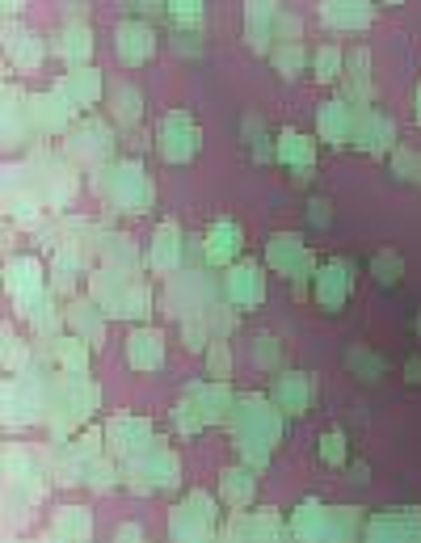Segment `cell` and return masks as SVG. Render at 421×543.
<instances>
[{
  "instance_id": "1",
  "label": "cell",
  "mask_w": 421,
  "mask_h": 543,
  "mask_svg": "<svg viewBox=\"0 0 421 543\" xmlns=\"http://www.w3.org/2000/svg\"><path fill=\"white\" fill-rule=\"evenodd\" d=\"M89 186L114 211H131V215L152 211V181H148V173H144L139 160H127V156L123 160H106V165L89 169Z\"/></svg>"
},
{
  "instance_id": "2",
  "label": "cell",
  "mask_w": 421,
  "mask_h": 543,
  "mask_svg": "<svg viewBox=\"0 0 421 543\" xmlns=\"http://www.w3.org/2000/svg\"><path fill=\"white\" fill-rule=\"evenodd\" d=\"M219 299H224V291H219V278L211 270H177L165 278V312H173L177 320L198 316Z\"/></svg>"
},
{
  "instance_id": "3",
  "label": "cell",
  "mask_w": 421,
  "mask_h": 543,
  "mask_svg": "<svg viewBox=\"0 0 421 543\" xmlns=\"http://www.w3.org/2000/svg\"><path fill=\"white\" fill-rule=\"evenodd\" d=\"M64 156L85 173L106 165V160H114V131L102 118H76V127L64 135Z\"/></svg>"
},
{
  "instance_id": "4",
  "label": "cell",
  "mask_w": 421,
  "mask_h": 543,
  "mask_svg": "<svg viewBox=\"0 0 421 543\" xmlns=\"http://www.w3.org/2000/svg\"><path fill=\"white\" fill-rule=\"evenodd\" d=\"M198 148H203V131H198L194 114L169 110L165 118H160V127H156V152L165 156L169 165H186V160L198 156Z\"/></svg>"
},
{
  "instance_id": "5",
  "label": "cell",
  "mask_w": 421,
  "mask_h": 543,
  "mask_svg": "<svg viewBox=\"0 0 421 543\" xmlns=\"http://www.w3.org/2000/svg\"><path fill=\"white\" fill-rule=\"evenodd\" d=\"M26 114H30L38 139H51V135H68V131L76 127V114H80V110L68 102L64 93L47 89V93H30Z\"/></svg>"
},
{
  "instance_id": "6",
  "label": "cell",
  "mask_w": 421,
  "mask_h": 543,
  "mask_svg": "<svg viewBox=\"0 0 421 543\" xmlns=\"http://www.w3.org/2000/svg\"><path fill=\"white\" fill-rule=\"evenodd\" d=\"M144 257H148V270L156 278H169L177 270H186V236H182V228H177L173 219H160Z\"/></svg>"
},
{
  "instance_id": "7",
  "label": "cell",
  "mask_w": 421,
  "mask_h": 543,
  "mask_svg": "<svg viewBox=\"0 0 421 543\" xmlns=\"http://www.w3.org/2000/svg\"><path fill=\"white\" fill-rule=\"evenodd\" d=\"M215 531V501L207 493H190L173 510V543H207Z\"/></svg>"
},
{
  "instance_id": "8",
  "label": "cell",
  "mask_w": 421,
  "mask_h": 543,
  "mask_svg": "<svg viewBox=\"0 0 421 543\" xmlns=\"http://www.w3.org/2000/svg\"><path fill=\"white\" fill-rule=\"evenodd\" d=\"M219 291H224V299L232 308H253L266 299V274H262V261H236V266H228V274L219 278Z\"/></svg>"
},
{
  "instance_id": "9",
  "label": "cell",
  "mask_w": 421,
  "mask_h": 543,
  "mask_svg": "<svg viewBox=\"0 0 421 543\" xmlns=\"http://www.w3.org/2000/svg\"><path fill=\"white\" fill-rule=\"evenodd\" d=\"M51 55L68 68H89L93 64V26L85 22V17L59 22V30L51 34Z\"/></svg>"
},
{
  "instance_id": "10",
  "label": "cell",
  "mask_w": 421,
  "mask_h": 543,
  "mask_svg": "<svg viewBox=\"0 0 421 543\" xmlns=\"http://www.w3.org/2000/svg\"><path fill=\"white\" fill-rule=\"evenodd\" d=\"M156 30L148 26V17H127V22L114 26V55L123 59L127 68H144L156 55Z\"/></svg>"
},
{
  "instance_id": "11",
  "label": "cell",
  "mask_w": 421,
  "mask_h": 543,
  "mask_svg": "<svg viewBox=\"0 0 421 543\" xmlns=\"http://www.w3.org/2000/svg\"><path fill=\"white\" fill-rule=\"evenodd\" d=\"M5 291L13 304H30V299H38L47 291V270H43V261H38L34 253H22V257H9V266H5ZM17 308V312H22Z\"/></svg>"
},
{
  "instance_id": "12",
  "label": "cell",
  "mask_w": 421,
  "mask_h": 543,
  "mask_svg": "<svg viewBox=\"0 0 421 543\" xmlns=\"http://www.w3.org/2000/svg\"><path fill=\"white\" fill-rule=\"evenodd\" d=\"M51 55V43L38 30L30 26H5V59L13 72H38L43 68V59Z\"/></svg>"
},
{
  "instance_id": "13",
  "label": "cell",
  "mask_w": 421,
  "mask_h": 543,
  "mask_svg": "<svg viewBox=\"0 0 421 543\" xmlns=\"http://www.w3.org/2000/svg\"><path fill=\"white\" fill-rule=\"evenodd\" d=\"M64 320H68V329L80 337V341H89L93 350H102L106 346V333H110V316L93 304L89 295H72L64 299Z\"/></svg>"
},
{
  "instance_id": "14",
  "label": "cell",
  "mask_w": 421,
  "mask_h": 543,
  "mask_svg": "<svg viewBox=\"0 0 421 543\" xmlns=\"http://www.w3.org/2000/svg\"><path fill=\"white\" fill-rule=\"evenodd\" d=\"M152 426L144 417H114L110 426H106V455H114L118 464L123 459H135L139 451H148L152 447Z\"/></svg>"
},
{
  "instance_id": "15",
  "label": "cell",
  "mask_w": 421,
  "mask_h": 543,
  "mask_svg": "<svg viewBox=\"0 0 421 543\" xmlns=\"http://www.w3.org/2000/svg\"><path fill=\"white\" fill-rule=\"evenodd\" d=\"M283 13V0H245V47L253 55L274 51V22Z\"/></svg>"
},
{
  "instance_id": "16",
  "label": "cell",
  "mask_w": 421,
  "mask_h": 543,
  "mask_svg": "<svg viewBox=\"0 0 421 543\" xmlns=\"http://www.w3.org/2000/svg\"><path fill=\"white\" fill-rule=\"evenodd\" d=\"M51 89L64 93L76 110H89V106H102L106 102V80H102V72H97L93 64L89 68H68Z\"/></svg>"
},
{
  "instance_id": "17",
  "label": "cell",
  "mask_w": 421,
  "mask_h": 543,
  "mask_svg": "<svg viewBox=\"0 0 421 543\" xmlns=\"http://www.w3.org/2000/svg\"><path fill=\"white\" fill-rule=\"evenodd\" d=\"M245 249V232H240L236 219H215V224L203 232V253L211 270H228L232 261Z\"/></svg>"
},
{
  "instance_id": "18",
  "label": "cell",
  "mask_w": 421,
  "mask_h": 543,
  "mask_svg": "<svg viewBox=\"0 0 421 543\" xmlns=\"http://www.w3.org/2000/svg\"><path fill=\"white\" fill-rule=\"evenodd\" d=\"M127 367L148 375L165 367V333L152 329V325H135L127 333Z\"/></svg>"
},
{
  "instance_id": "19",
  "label": "cell",
  "mask_w": 421,
  "mask_h": 543,
  "mask_svg": "<svg viewBox=\"0 0 421 543\" xmlns=\"http://www.w3.org/2000/svg\"><path fill=\"white\" fill-rule=\"evenodd\" d=\"M320 22L329 30L358 34L375 22V5L371 0H320Z\"/></svg>"
},
{
  "instance_id": "20",
  "label": "cell",
  "mask_w": 421,
  "mask_h": 543,
  "mask_svg": "<svg viewBox=\"0 0 421 543\" xmlns=\"http://www.w3.org/2000/svg\"><path fill=\"white\" fill-rule=\"evenodd\" d=\"M278 165H287L295 181H308L312 177V165H316V144L304 135V131H295L287 127L283 135H278Z\"/></svg>"
},
{
  "instance_id": "21",
  "label": "cell",
  "mask_w": 421,
  "mask_h": 543,
  "mask_svg": "<svg viewBox=\"0 0 421 543\" xmlns=\"http://www.w3.org/2000/svg\"><path fill=\"white\" fill-rule=\"evenodd\" d=\"M106 106H110V118L123 131H135L144 123V93H139L131 80H110L106 85Z\"/></svg>"
},
{
  "instance_id": "22",
  "label": "cell",
  "mask_w": 421,
  "mask_h": 543,
  "mask_svg": "<svg viewBox=\"0 0 421 543\" xmlns=\"http://www.w3.org/2000/svg\"><path fill=\"white\" fill-rule=\"evenodd\" d=\"M392 139H396V127H392L375 106L354 110V144H358V148H367V152L379 156V152L392 148Z\"/></svg>"
},
{
  "instance_id": "23",
  "label": "cell",
  "mask_w": 421,
  "mask_h": 543,
  "mask_svg": "<svg viewBox=\"0 0 421 543\" xmlns=\"http://www.w3.org/2000/svg\"><path fill=\"white\" fill-rule=\"evenodd\" d=\"M316 131H320V139H329V144H346V139H354V106L346 102V97L325 102L316 110Z\"/></svg>"
},
{
  "instance_id": "24",
  "label": "cell",
  "mask_w": 421,
  "mask_h": 543,
  "mask_svg": "<svg viewBox=\"0 0 421 543\" xmlns=\"http://www.w3.org/2000/svg\"><path fill=\"white\" fill-rule=\"evenodd\" d=\"M304 261H308V249H304V240H299L295 232L270 236V245H266V266H270V270L295 278V270L304 266Z\"/></svg>"
},
{
  "instance_id": "25",
  "label": "cell",
  "mask_w": 421,
  "mask_h": 543,
  "mask_svg": "<svg viewBox=\"0 0 421 543\" xmlns=\"http://www.w3.org/2000/svg\"><path fill=\"white\" fill-rule=\"evenodd\" d=\"M270 400L283 413H295V417H304L308 413V400H312V384H308V375H295V371H283L274 379V392Z\"/></svg>"
},
{
  "instance_id": "26",
  "label": "cell",
  "mask_w": 421,
  "mask_h": 543,
  "mask_svg": "<svg viewBox=\"0 0 421 543\" xmlns=\"http://www.w3.org/2000/svg\"><path fill=\"white\" fill-rule=\"evenodd\" d=\"M152 308H156V291H152V283H144V278H135V283H127L123 299H118V312H114V320H131V325H148V320H152Z\"/></svg>"
},
{
  "instance_id": "27",
  "label": "cell",
  "mask_w": 421,
  "mask_h": 543,
  "mask_svg": "<svg viewBox=\"0 0 421 543\" xmlns=\"http://www.w3.org/2000/svg\"><path fill=\"white\" fill-rule=\"evenodd\" d=\"M346 291H350V266H346V261H329V266L316 270V299H320V304H325L329 312L342 308Z\"/></svg>"
},
{
  "instance_id": "28",
  "label": "cell",
  "mask_w": 421,
  "mask_h": 543,
  "mask_svg": "<svg viewBox=\"0 0 421 543\" xmlns=\"http://www.w3.org/2000/svg\"><path fill=\"white\" fill-rule=\"evenodd\" d=\"M257 493V480L249 468H224L219 472V501H224L228 510H245Z\"/></svg>"
},
{
  "instance_id": "29",
  "label": "cell",
  "mask_w": 421,
  "mask_h": 543,
  "mask_svg": "<svg viewBox=\"0 0 421 543\" xmlns=\"http://www.w3.org/2000/svg\"><path fill=\"white\" fill-rule=\"evenodd\" d=\"M51 531L64 535V539H72V543H89V535H93V514L80 510V506H59V510L51 514Z\"/></svg>"
},
{
  "instance_id": "30",
  "label": "cell",
  "mask_w": 421,
  "mask_h": 543,
  "mask_svg": "<svg viewBox=\"0 0 421 543\" xmlns=\"http://www.w3.org/2000/svg\"><path fill=\"white\" fill-rule=\"evenodd\" d=\"M312 76L320 80V85H333V80L346 76V47L337 43H325L312 51Z\"/></svg>"
},
{
  "instance_id": "31",
  "label": "cell",
  "mask_w": 421,
  "mask_h": 543,
  "mask_svg": "<svg viewBox=\"0 0 421 543\" xmlns=\"http://www.w3.org/2000/svg\"><path fill=\"white\" fill-rule=\"evenodd\" d=\"M85 485H89L93 493H114L118 485H123V464H118L114 455L93 459V464L85 468Z\"/></svg>"
},
{
  "instance_id": "32",
  "label": "cell",
  "mask_w": 421,
  "mask_h": 543,
  "mask_svg": "<svg viewBox=\"0 0 421 543\" xmlns=\"http://www.w3.org/2000/svg\"><path fill=\"white\" fill-rule=\"evenodd\" d=\"M308 47L304 43H274V51H270V64H274V72L283 76V80H295L299 72L308 68Z\"/></svg>"
},
{
  "instance_id": "33",
  "label": "cell",
  "mask_w": 421,
  "mask_h": 543,
  "mask_svg": "<svg viewBox=\"0 0 421 543\" xmlns=\"http://www.w3.org/2000/svg\"><path fill=\"white\" fill-rule=\"evenodd\" d=\"M203 320H207V329H211L215 341H228L236 333V325H240V308H232L228 299H219V304L203 308Z\"/></svg>"
},
{
  "instance_id": "34",
  "label": "cell",
  "mask_w": 421,
  "mask_h": 543,
  "mask_svg": "<svg viewBox=\"0 0 421 543\" xmlns=\"http://www.w3.org/2000/svg\"><path fill=\"white\" fill-rule=\"evenodd\" d=\"M169 22L182 30H198L207 26V0H169Z\"/></svg>"
},
{
  "instance_id": "35",
  "label": "cell",
  "mask_w": 421,
  "mask_h": 543,
  "mask_svg": "<svg viewBox=\"0 0 421 543\" xmlns=\"http://www.w3.org/2000/svg\"><path fill=\"white\" fill-rule=\"evenodd\" d=\"M173 421H177V430H182V434H198V430L211 426V421H207V409L198 405L190 392H182V400L173 405Z\"/></svg>"
},
{
  "instance_id": "36",
  "label": "cell",
  "mask_w": 421,
  "mask_h": 543,
  "mask_svg": "<svg viewBox=\"0 0 421 543\" xmlns=\"http://www.w3.org/2000/svg\"><path fill=\"white\" fill-rule=\"evenodd\" d=\"M203 375L207 379H219V384H228L232 379V346L228 341H211L207 354H203Z\"/></svg>"
},
{
  "instance_id": "37",
  "label": "cell",
  "mask_w": 421,
  "mask_h": 543,
  "mask_svg": "<svg viewBox=\"0 0 421 543\" xmlns=\"http://www.w3.org/2000/svg\"><path fill=\"white\" fill-rule=\"evenodd\" d=\"M182 325V346L190 350V354H207V346H211V329H207V320H203V312L198 316H186V320H177Z\"/></svg>"
},
{
  "instance_id": "38",
  "label": "cell",
  "mask_w": 421,
  "mask_h": 543,
  "mask_svg": "<svg viewBox=\"0 0 421 543\" xmlns=\"http://www.w3.org/2000/svg\"><path fill=\"white\" fill-rule=\"evenodd\" d=\"M249 354H253V362H257L262 371H278V362H283L278 337H270V333H257V337L249 341Z\"/></svg>"
},
{
  "instance_id": "39",
  "label": "cell",
  "mask_w": 421,
  "mask_h": 543,
  "mask_svg": "<svg viewBox=\"0 0 421 543\" xmlns=\"http://www.w3.org/2000/svg\"><path fill=\"white\" fill-rule=\"evenodd\" d=\"M371 274H375L379 287H396L400 274H405V261H400L396 253H379V257L371 261Z\"/></svg>"
},
{
  "instance_id": "40",
  "label": "cell",
  "mask_w": 421,
  "mask_h": 543,
  "mask_svg": "<svg viewBox=\"0 0 421 543\" xmlns=\"http://www.w3.org/2000/svg\"><path fill=\"white\" fill-rule=\"evenodd\" d=\"M169 47H173L177 55H182V59H198V55H203V34H198V30H182V26H173V30H169Z\"/></svg>"
},
{
  "instance_id": "41",
  "label": "cell",
  "mask_w": 421,
  "mask_h": 543,
  "mask_svg": "<svg viewBox=\"0 0 421 543\" xmlns=\"http://www.w3.org/2000/svg\"><path fill=\"white\" fill-rule=\"evenodd\" d=\"M274 43H304V17L283 9L274 22Z\"/></svg>"
},
{
  "instance_id": "42",
  "label": "cell",
  "mask_w": 421,
  "mask_h": 543,
  "mask_svg": "<svg viewBox=\"0 0 421 543\" xmlns=\"http://www.w3.org/2000/svg\"><path fill=\"white\" fill-rule=\"evenodd\" d=\"M320 459H325V464H342V459H346V438H342V430L320 434Z\"/></svg>"
},
{
  "instance_id": "43",
  "label": "cell",
  "mask_w": 421,
  "mask_h": 543,
  "mask_svg": "<svg viewBox=\"0 0 421 543\" xmlns=\"http://www.w3.org/2000/svg\"><path fill=\"white\" fill-rule=\"evenodd\" d=\"M240 135H245V144H249V148H253V144H262V139H266V123H262L257 114H245V118H240Z\"/></svg>"
},
{
  "instance_id": "44",
  "label": "cell",
  "mask_w": 421,
  "mask_h": 543,
  "mask_svg": "<svg viewBox=\"0 0 421 543\" xmlns=\"http://www.w3.org/2000/svg\"><path fill=\"white\" fill-rule=\"evenodd\" d=\"M346 362H350L354 371H363V367H367V371H375V375L384 371V362H379V358H375L371 350H350V354H346Z\"/></svg>"
},
{
  "instance_id": "45",
  "label": "cell",
  "mask_w": 421,
  "mask_h": 543,
  "mask_svg": "<svg viewBox=\"0 0 421 543\" xmlns=\"http://www.w3.org/2000/svg\"><path fill=\"white\" fill-rule=\"evenodd\" d=\"M308 215H312V224L325 228L329 219H333V203H329V198H312V203H308Z\"/></svg>"
},
{
  "instance_id": "46",
  "label": "cell",
  "mask_w": 421,
  "mask_h": 543,
  "mask_svg": "<svg viewBox=\"0 0 421 543\" xmlns=\"http://www.w3.org/2000/svg\"><path fill=\"white\" fill-rule=\"evenodd\" d=\"M144 17H169V0H135Z\"/></svg>"
},
{
  "instance_id": "47",
  "label": "cell",
  "mask_w": 421,
  "mask_h": 543,
  "mask_svg": "<svg viewBox=\"0 0 421 543\" xmlns=\"http://www.w3.org/2000/svg\"><path fill=\"white\" fill-rule=\"evenodd\" d=\"M144 539V531H139V522H123V527L114 531V543H139Z\"/></svg>"
},
{
  "instance_id": "48",
  "label": "cell",
  "mask_w": 421,
  "mask_h": 543,
  "mask_svg": "<svg viewBox=\"0 0 421 543\" xmlns=\"http://www.w3.org/2000/svg\"><path fill=\"white\" fill-rule=\"evenodd\" d=\"M127 144H131V152H144V148H148V135L135 127V131H131V139H127Z\"/></svg>"
},
{
  "instance_id": "49",
  "label": "cell",
  "mask_w": 421,
  "mask_h": 543,
  "mask_svg": "<svg viewBox=\"0 0 421 543\" xmlns=\"http://www.w3.org/2000/svg\"><path fill=\"white\" fill-rule=\"evenodd\" d=\"M405 379H409V384H421V358H409V367H405Z\"/></svg>"
},
{
  "instance_id": "50",
  "label": "cell",
  "mask_w": 421,
  "mask_h": 543,
  "mask_svg": "<svg viewBox=\"0 0 421 543\" xmlns=\"http://www.w3.org/2000/svg\"><path fill=\"white\" fill-rule=\"evenodd\" d=\"M22 5H26V0H5V13H9V17H13V13H17V9H22Z\"/></svg>"
},
{
  "instance_id": "51",
  "label": "cell",
  "mask_w": 421,
  "mask_h": 543,
  "mask_svg": "<svg viewBox=\"0 0 421 543\" xmlns=\"http://www.w3.org/2000/svg\"><path fill=\"white\" fill-rule=\"evenodd\" d=\"M38 543H72V539H64V535H47V539H38Z\"/></svg>"
},
{
  "instance_id": "52",
  "label": "cell",
  "mask_w": 421,
  "mask_h": 543,
  "mask_svg": "<svg viewBox=\"0 0 421 543\" xmlns=\"http://www.w3.org/2000/svg\"><path fill=\"white\" fill-rule=\"evenodd\" d=\"M417 123H421V85H417Z\"/></svg>"
},
{
  "instance_id": "53",
  "label": "cell",
  "mask_w": 421,
  "mask_h": 543,
  "mask_svg": "<svg viewBox=\"0 0 421 543\" xmlns=\"http://www.w3.org/2000/svg\"><path fill=\"white\" fill-rule=\"evenodd\" d=\"M384 5H405V0H384Z\"/></svg>"
},
{
  "instance_id": "54",
  "label": "cell",
  "mask_w": 421,
  "mask_h": 543,
  "mask_svg": "<svg viewBox=\"0 0 421 543\" xmlns=\"http://www.w3.org/2000/svg\"><path fill=\"white\" fill-rule=\"evenodd\" d=\"M417 333H421V316H417Z\"/></svg>"
}]
</instances>
